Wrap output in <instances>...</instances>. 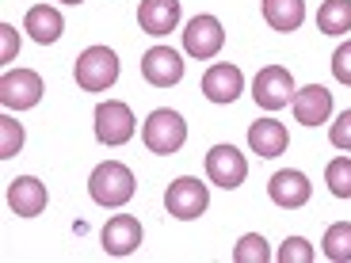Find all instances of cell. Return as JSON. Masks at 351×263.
<instances>
[{
  "label": "cell",
  "mask_w": 351,
  "mask_h": 263,
  "mask_svg": "<svg viewBox=\"0 0 351 263\" xmlns=\"http://www.w3.org/2000/svg\"><path fill=\"white\" fill-rule=\"evenodd\" d=\"M134 111L123 103V99H107V103L96 107V138L104 145H126L134 138Z\"/></svg>",
  "instance_id": "ba28073f"
},
{
  "label": "cell",
  "mask_w": 351,
  "mask_h": 263,
  "mask_svg": "<svg viewBox=\"0 0 351 263\" xmlns=\"http://www.w3.org/2000/svg\"><path fill=\"white\" fill-rule=\"evenodd\" d=\"M206 175H210V184L226 187V191L241 187V184L248 179V160H245V153H241L237 145H214V149L206 153Z\"/></svg>",
  "instance_id": "52a82bcc"
},
{
  "label": "cell",
  "mask_w": 351,
  "mask_h": 263,
  "mask_svg": "<svg viewBox=\"0 0 351 263\" xmlns=\"http://www.w3.org/2000/svg\"><path fill=\"white\" fill-rule=\"evenodd\" d=\"M267 260H271V248L260 233H245L233 248V263H267Z\"/></svg>",
  "instance_id": "7402d4cb"
},
{
  "label": "cell",
  "mask_w": 351,
  "mask_h": 263,
  "mask_svg": "<svg viewBox=\"0 0 351 263\" xmlns=\"http://www.w3.org/2000/svg\"><path fill=\"white\" fill-rule=\"evenodd\" d=\"M23 149V126L12 114H0V160H12Z\"/></svg>",
  "instance_id": "cb8c5ba5"
},
{
  "label": "cell",
  "mask_w": 351,
  "mask_h": 263,
  "mask_svg": "<svg viewBox=\"0 0 351 263\" xmlns=\"http://www.w3.org/2000/svg\"><path fill=\"white\" fill-rule=\"evenodd\" d=\"M141 77L153 88H172L184 80V58L172 46H149L141 58Z\"/></svg>",
  "instance_id": "30bf717a"
},
{
  "label": "cell",
  "mask_w": 351,
  "mask_h": 263,
  "mask_svg": "<svg viewBox=\"0 0 351 263\" xmlns=\"http://www.w3.org/2000/svg\"><path fill=\"white\" fill-rule=\"evenodd\" d=\"M279 263H313V245L306 237H287L279 248Z\"/></svg>",
  "instance_id": "d4e9b609"
},
{
  "label": "cell",
  "mask_w": 351,
  "mask_h": 263,
  "mask_svg": "<svg viewBox=\"0 0 351 263\" xmlns=\"http://www.w3.org/2000/svg\"><path fill=\"white\" fill-rule=\"evenodd\" d=\"M252 99L263 111L287 107L294 99V77H290V69H282V65H263L252 80Z\"/></svg>",
  "instance_id": "8992f818"
},
{
  "label": "cell",
  "mask_w": 351,
  "mask_h": 263,
  "mask_svg": "<svg viewBox=\"0 0 351 263\" xmlns=\"http://www.w3.org/2000/svg\"><path fill=\"white\" fill-rule=\"evenodd\" d=\"M43 77L35 69H8L0 77V103L8 111H31L43 99Z\"/></svg>",
  "instance_id": "5b68a950"
},
{
  "label": "cell",
  "mask_w": 351,
  "mask_h": 263,
  "mask_svg": "<svg viewBox=\"0 0 351 263\" xmlns=\"http://www.w3.org/2000/svg\"><path fill=\"white\" fill-rule=\"evenodd\" d=\"M294 118H298L302 126H321L328 123V114H332V92H328L325 84H309L302 88V92H294Z\"/></svg>",
  "instance_id": "9a60e30c"
},
{
  "label": "cell",
  "mask_w": 351,
  "mask_h": 263,
  "mask_svg": "<svg viewBox=\"0 0 351 263\" xmlns=\"http://www.w3.org/2000/svg\"><path fill=\"white\" fill-rule=\"evenodd\" d=\"M141 141H145L149 153H157V157H172V153L184 149L187 123L176 111H168V107H157V111L145 118V126H141Z\"/></svg>",
  "instance_id": "7a4b0ae2"
},
{
  "label": "cell",
  "mask_w": 351,
  "mask_h": 263,
  "mask_svg": "<svg viewBox=\"0 0 351 263\" xmlns=\"http://www.w3.org/2000/svg\"><path fill=\"white\" fill-rule=\"evenodd\" d=\"M221 46H226V31H221V23L214 16H195L191 23H187L184 50L191 53V58L210 62V58H218V53H221Z\"/></svg>",
  "instance_id": "9c48e42d"
},
{
  "label": "cell",
  "mask_w": 351,
  "mask_h": 263,
  "mask_svg": "<svg viewBox=\"0 0 351 263\" xmlns=\"http://www.w3.org/2000/svg\"><path fill=\"white\" fill-rule=\"evenodd\" d=\"M46 202H50L46 184H38L35 175H19V179L8 184V206L19 218H38V214L46 210Z\"/></svg>",
  "instance_id": "5bb4252c"
},
{
  "label": "cell",
  "mask_w": 351,
  "mask_h": 263,
  "mask_svg": "<svg viewBox=\"0 0 351 263\" xmlns=\"http://www.w3.org/2000/svg\"><path fill=\"white\" fill-rule=\"evenodd\" d=\"M267 195H271L275 206H282V210H298V206H306L309 195H313V187H309L306 172H294V168H282V172L271 175V184H267Z\"/></svg>",
  "instance_id": "7c38bea8"
},
{
  "label": "cell",
  "mask_w": 351,
  "mask_h": 263,
  "mask_svg": "<svg viewBox=\"0 0 351 263\" xmlns=\"http://www.w3.org/2000/svg\"><path fill=\"white\" fill-rule=\"evenodd\" d=\"M248 145H252L256 157L271 160V157H282V153H287L290 134H287V126H282L279 118H260V123L248 126Z\"/></svg>",
  "instance_id": "2e32d148"
},
{
  "label": "cell",
  "mask_w": 351,
  "mask_h": 263,
  "mask_svg": "<svg viewBox=\"0 0 351 263\" xmlns=\"http://www.w3.org/2000/svg\"><path fill=\"white\" fill-rule=\"evenodd\" d=\"M134 191H138V179H134V172L123 160H104V164L92 168V179H88L92 202H99L107 210H119V206H126L134 199Z\"/></svg>",
  "instance_id": "6da1fadb"
},
{
  "label": "cell",
  "mask_w": 351,
  "mask_h": 263,
  "mask_svg": "<svg viewBox=\"0 0 351 263\" xmlns=\"http://www.w3.org/2000/svg\"><path fill=\"white\" fill-rule=\"evenodd\" d=\"M321 252L332 263H351V221H336L325 229V240H321Z\"/></svg>",
  "instance_id": "44dd1931"
},
{
  "label": "cell",
  "mask_w": 351,
  "mask_h": 263,
  "mask_svg": "<svg viewBox=\"0 0 351 263\" xmlns=\"http://www.w3.org/2000/svg\"><path fill=\"white\" fill-rule=\"evenodd\" d=\"M328 141H332L336 149H343V153H351V107L340 114L332 123V130H328Z\"/></svg>",
  "instance_id": "484cf974"
},
{
  "label": "cell",
  "mask_w": 351,
  "mask_h": 263,
  "mask_svg": "<svg viewBox=\"0 0 351 263\" xmlns=\"http://www.w3.org/2000/svg\"><path fill=\"white\" fill-rule=\"evenodd\" d=\"M138 23L145 35H168L180 27V0H141Z\"/></svg>",
  "instance_id": "e0dca14e"
},
{
  "label": "cell",
  "mask_w": 351,
  "mask_h": 263,
  "mask_svg": "<svg viewBox=\"0 0 351 263\" xmlns=\"http://www.w3.org/2000/svg\"><path fill=\"white\" fill-rule=\"evenodd\" d=\"M99 245L107 255H130L141 245V225L134 214H114L104 229H99Z\"/></svg>",
  "instance_id": "8fae6325"
},
{
  "label": "cell",
  "mask_w": 351,
  "mask_h": 263,
  "mask_svg": "<svg viewBox=\"0 0 351 263\" xmlns=\"http://www.w3.org/2000/svg\"><path fill=\"white\" fill-rule=\"evenodd\" d=\"M317 31L321 35H343L351 31V0H325L317 12Z\"/></svg>",
  "instance_id": "ffe728a7"
},
{
  "label": "cell",
  "mask_w": 351,
  "mask_h": 263,
  "mask_svg": "<svg viewBox=\"0 0 351 263\" xmlns=\"http://www.w3.org/2000/svg\"><path fill=\"white\" fill-rule=\"evenodd\" d=\"M73 77H77V84L84 92H107L119 80V58L107 46H88L77 58V65H73Z\"/></svg>",
  "instance_id": "3957f363"
},
{
  "label": "cell",
  "mask_w": 351,
  "mask_h": 263,
  "mask_svg": "<svg viewBox=\"0 0 351 263\" xmlns=\"http://www.w3.org/2000/svg\"><path fill=\"white\" fill-rule=\"evenodd\" d=\"M325 184L336 199H351V157H336L325 168Z\"/></svg>",
  "instance_id": "603a6c76"
},
{
  "label": "cell",
  "mask_w": 351,
  "mask_h": 263,
  "mask_svg": "<svg viewBox=\"0 0 351 263\" xmlns=\"http://www.w3.org/2000/svg\"><path fill=\"white\" fill-rule=\"evenodd\" d=\"M206 206H210V191H206V184H199L195 175H180V179H172L165 191V210L172 214V218L180 221H195L206 214Z\"/></svg>",
  "instance_id": "277c9868"
},
{
  "label": "cell",
  "mask_w": 351,
  "mask_h": 263,
  "mask_svg": "<svg viewBox=\"0 0 351 263\" xmlns=\"http://www.w3.org/2000/svg\"><path fill=\"white\" fill-rule=\"evenodd\" d=\"M263 19L271 31L290 35L306 23V0H263Z\"/></svg>",
  "instance_id": "d6986e66"
},
{
  "label": "cell",
  "mask_w": 351,
  "mask_h": 263,
  "mask_svg": "<svg viewBox=\"0 0 351 263\" xmlns=\"http://www.w3.org/2000/svg\"><path fill=\"white\" fill-rule=\"evenodd\" d=\"M23 31L35 38V42L50 46V42H58V38H62L65 19H62V12L50 8V4H35V8L27 12V19H23Z\"/></svg>",
  "instance_id": "ac0fdd59"
},
{
  "label": "cell",
  "mask_w": 351,
  "mask_h": 263,
  "mask_svg": "<svg viewBox=\"0 0 351 263\" xmlns=\"http://www.w3.org/2000/svg\"><path fill=\"white\" fill-rule=\"evenodd\" d=\"M332 77L351 88V42H343L340 50L332 53Z\"/></svg>",
  "instance_id": "4316f807"
},
{
  "label": "cell",
  "mask_w": 351,
  "mask_h": 263,
  "mask_svg": "<svg viewBox=\"0 0 351 263\" xmlns=\"http://www.w3.org/2000/svg\"><path fill=\"white\" fill-rule=\"evenodd\" d=\"M62 4H84V0H62Z\"/></svg>",
  "instance_id": "f1b7e54d"
},
{
  "label": "cell",
  "mask_w": 351,
  "mask_h": 263,
  "mask_svg": "<svg viewBox=\"0 0 351 263\" xmlns=\"http://www.w3.org/2000/svg\"><path fill=\"white\" fill-rule=\"evenodd\" d=\"M241 92H245V77H241L237 65H229V62L210 65L206 77H202V96L210 103H233Z\"/></svg>",
  "instance_id": "4fadbf2b"
},
{
  "label": "cell",
  "mask_w": 351,
  "mask_h": 263,
  "mask_svg": "<svg viewBox=\"0 0 351 263\" xmlns=\"http://www.w3.org/2000/svg\"><path fill=\"white\" fill-rule=\"evenodd\" d=\"M0 38H4V46H0V62H12L19 53V35L12 23H0Z\"/></svg>",
  "instance_id": "83f0119b"
}]
</instances>
